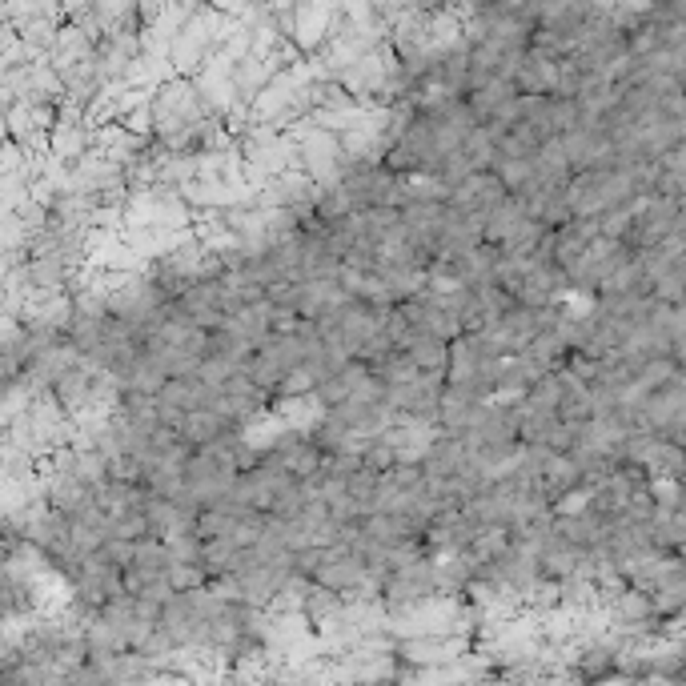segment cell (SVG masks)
I'll use <instances>...</instances> for the list:
<instances>
[{
    "label": "cell",
    "mask_w": 686,
    "mask_h": 686,
    "mask_svg": "<svg viewBox=\"0 0 686 686\" xmlns=\"http://www.w3.org/2000/svg\"><path fill=\"white\" fill-rule=\"evenodd\" d=\"M53 153H57L61 161H77V157L89 153V133H85V125H81L77 117H65V121L57 125V133H53Z\"/></svg>",
    "instance_id": "6da1fadb"
}]
</instances>
